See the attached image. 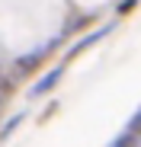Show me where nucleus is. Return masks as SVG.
I'll return each instance as SVG.
<instances>
[]
</instances>
